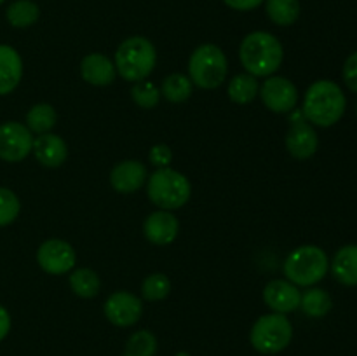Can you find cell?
Listing matches in <instances>:
<instances>
[{
	"label": "cell",
	"mask_w": 357,
	"mask_h": 356,
	"mask_svg": "<svg viewBox=\"0 0 357 356\" xmlns=\"http://www.w3.org/2000/svg\"><path fill=\"white\" fill-rule=\"evenodd\" d=\"M284 49L279 38L271 31L257 30L243 38L239 59L246 73L253 77H271L281 68Z\"/></svg>",
	"instance_id": "obj_1"
},
{
	"label": "cell",
	"mask_w": 357,
	"mask_h": 356,
	"mask_svg": "<svg viewBox=\"0 0 357 356\" xmlns=\"http://www.w3.org/2000/svg\"><path fill=\"white\" fill-rule=\"evenodd\" d=\"M347 108V100L338 86L333 80H317L307 89L305 98H303V117L307 122L319 128H330L337 124L345 114Z\"/></svg>",
	"instance_id": "obj_2"
},
{
	"label": "cell",
	"mask_w": 357,
	"mask_h": 356,
	"mask_svg": "<svg viewBox=\"0 0 357 356\" xmlns=\"http://www.w3.org/2000/svg\"><path fill=\"white\" fill-rule=\"evenodd\" d=\"M115 70L129 82H142L157 65L155 45L142 35H135L122 42L115 51Z\"/></svg>",
	"instance_id": "obj_3"
},
{
	"label": "cell",
	"mask_w": 357,
	"mask_h": 356,
	"mask_svg": "<svg viewBox=\"0 0 357 356\" xmlns=\"http://www.w3.org/2000/svg\"><path fill=\"white\" fill-rule=\"evenodd\" d=\"M149 199L159 209L174 212L183 208L192 195V185L183 173L171 168H159L146 180Z\"/></svg>",
	"instance_id": "obj_4"
},
{
	"label": "cell",
	"mask_w": 357,
	"mask_h": 356,
	"mask_svg": "<svg viewBox=\"0 0 357 356\" xmlns=\"http://www.w3.org/2000/svg\"><path fill=\"white\" fill-rule=\"evenodd\" d=\"M330 260L323 248L303 244L295 248L284 260V276L296 286H312L326 276Z\"/></svg>",
	"instance_id": "obj_5"
},
{
	"label": "cell",
	"mask_w": 357,
	"mask_h": 356,
	"mask_svg": "<svg viewBox=\"0 0 357 356\" xmlns=\"http://www.w3.org/2000/svg\"><path fill=\"white\" fill-rule=\"evenodd\" d=\"M229 73V61L222 47L216 44H202L188 59V79L201 89H216Z\"/></svg>",
	"instance_id": "obj_6"
},
{
	"label": "cell",
	"mask_w": 357,
	"mask_h": 356,
	"mask_svg": "<svg viewBox=\"0 0 357 356\" xmlns=\"http://www.w3.org/2000/svg\"><path fill=\"white\" fill-rule=\"evenodd\" d=\"M293 339V325L286 314L268 313L258 318L251 327V346L261 355H278L284 351Z\"/></svg>",
	"instance_id": "obj_7"
},
{
	"label": "cell",
	"mask_w": 357,
	"mask_h": 356,
	"mask_svg": "<svg viewBox=\"0 0 357 356\" xmlns=\"http://www.w3.org/2000/svg\"><path fill=\"white\" fill-rule=\"evenodd\" d=\"M258 96L265 107L274 114H289L298 103V89L289 79L281 75H271L260 86Z\"/></svg>",
	"instance_id": "obj_8"
},
{
	"label": "cell",
	"mask_w": 357,
	"mask_h": 356,
	"mask_svg": "<svg viewBox=\"0 0 357 356\" xmlns=\"http://www.w3.org/2000/svg\"><path fill=\"white\" fill-rule=\"evenodd\" d=\"M33 149V135L24 124L9 121L0 124V159L6 163H20Z\"/></svg>",
	"instance_id": "obj_9"
},
{
	"label": "cell",
	"mask_w": 357,
	"mask_h": 356,
	"mask_svg": "<svg viewBox=\"0 0 357 356\" xmlns=\"http://www.w3.org/2000/svg\"><path fill=\"white\" fill-rule=\"evenodd\" d=\"M38 267L52 276L66 274L77 262V253L70 243L63 239H47L37 250Z\"/></svg>",
	"instance_id": "obj_10"
},
{
	"label": "cell",
	"mask_w": 357,
	"mask_h": 356,
	"mask_svg": "<svg viewBox=\"0 0 357 356\" xmlns=\"http://www.w3.org/2000/svg\"><path fill=\"white\" fill-rule=\"evenodd\" d=\"M103 313L105 318L115 327H132V325L138 323L143 314L142 299L136 297L135 293L126 292V290L114 292L105 300Z\"/></svg>",
	"instance_id": "obj_11"
},
{
	"label": "cell",
	"mask_w": 357,
	"mask_h": 356,
	"mask_svg": "<svg viewBox=\"0 0 357 356\" xmlns=\"http://www.w3.org/2000/svg\"><path fill=\"white\" fill-rule=\"evenodd\" d=\"M302 292L288 279H272L264 288V302L272 313L288 314L300 307Z\"/></svg>",
	"instance_id": "obj_12"
},
{
	"label": "cell",
	"mask_w": 357,
	"mask_h": 356,
	"mask_svg": "<svg viewBox=\"0 0 357 356\" xmlns=\"http://www.w3.org/2000/svg\"><path fill=\"white\" fill-rule=\"evenodd\" d=\"M149 180V170L143 163L135 159L121 161L110 171V185L119 194H132L139 191Z\"/></svg>",
	"instance_id": "obj_13"
},
{
	"label": "cell",
	"mask_w": 357,
	"mask_h": 356,
	"mask_svg": "<svg viewBox=\"0 0 357 356\" xmlns=\"http://www.w3.org/2000/svg\"><path fill=\"white\" fill-rule=\"evenodd\" d=\"M178 232H180V222L173 215V212L157 209L150 213L143 222V234L150 243L157 246L171 244L178 237Z\"/></svg>",
	"instance_id": "obj_14"
},
{
	"label": "cell",
	"mask_w": 357,
	"mask_h": 356,
	"mask_svg": "<svg viewBox=\"0 0 357 356\" xmlns=\"http://www.w3.org/2000/svg\"><path fill=\"white\" fill-rule=\"evenodd\" d=\"M286 150L289 152V156H293L295 159H309L314 154L317 152V147H319V138H317L316 129L312 128V124L307 121L293 122L289 126L288 133H286Z\"/></svg>",
	"instance_id": "obj_15"
},
{
	"label": "cell",
	"mask_w": 357,
	"mask_h": 356,
	"mask_svg": "<svg viewBox=\"0 0 357 356\" xmlns=\"http://www.w3.org/2000/svg\"><path fill=\"white\" fill-rule=\"evenodd\" d=\"M31 154L45 168H59L68 157V145L61 136L54 133H44L33 138Z\"/></svg>",
	"instance_id": "obj_16"
},
{
	"label": "cell",
	"mask_w": 357,
	"mask_h": 356,
	"mask_svg": "<svg viewBox=\"0 0 357 356\" xmlns=\"http://www.w3.org/2000/svg\"><path fill=\"white\" fill-rule=\"evenodd\" d=\"M80 75L91 86L103 87L114 82L117 77V70L108 56L101 54V52H91V54L84 56L82 63H80Z\"/></svg>",
	"instance_id": "obj_17"
},
{
	"label": "cell",
	"mask_w": 357,
	"mask_h": 356,
	"mask_svg": "<svg viewBox=\"0 0 357 356\" xmlns=\"http://www.w3.org/2000/svg\"><path fill=\"white\" fill-rule=\"evenodd\" d=\"M23 77V59L7 44H0V96L10 94Z\"/></svg>",
	"instance_id": "obj_18"
},
{
	"label": "cell",
	"mask_w": 357,
	"mask_h": 356,
	"mask_svg": "<svg viewBox=\"0 0 357 356\" xmlns=\"http://www.w3.org/2000/svg\"><path fill=\"white\" fill-rule=\"evenodd\" d=\"M331 272L342 285H357V244H345L335 253Z\"/></svg>",
	"instance_id": "obj_19"
},
{
	"label": "cell",
	"mask_w": 357,
	"mask_h": 356,
	"mask_svg": "<svg viewBox=\"0 0 357 356\" xmlns=\"http://www.w3.org/2000/svg\"><path fill=\"white\" fill-rule=\"evenodd\" d=\"M265 13L278 27H291L298 21L302 7L300 0H265Z\"/></svg>",
	"instance_id": "obj_20"
},
{
	"label": "cell",
	"mask_w": 357,
	"mask_h": 356,
	"mask_svg": "<svg viewBox=\"0 0 357 356\" xmlns=\"http://www.w3.org/2000/svg\"><path fill=\"white\" fill-rule=\"evenodd\" d=\"M260 91V82L257 77L250 75V73H237L230 79L229 87H227V94H229L230 101L237 105H248L258 96Z\"/></svg>",
	"instance_id": "obj_21"
},
{
	"label": "cell",
	"mask_w": 357,
	"mask_h": 356,
	"mask_svg": "<svg viewBox=\"0 0 357 356\" xmlns=\"http://www.w3.org/2000/svg\"><path fill=\"white\" fill-rule=\"evenodd\" d=\"M333 307L331 295L323 288H309L302 293L300 307L309 318H324Z\"/></svg>",
	"instance_id": "obj_22"
},
{
	"label": "cell",
	"mask_w": 357,
	"mask_h": 356,
	"mask_svg": "<svg viewBox=\"0 0 357 356\" xmlns=\"http://www.w3.org/2000/svg\"><path fill=\"white\" fill-rule=\"evenodd\" d=\"M68 281L72 292L75 293L77 297H80V299H93V297H96L98 293H100V276H98L93 269H75V271L70 274Z\"/></svg>",
	"instance_id": "obj_23"
},
{
	"label": "cell",
	"mask_w": 357,
	"mask_h": 356,
	"mask_svg": "<svg viewBox=\"0 0 357 356\" xmlns=\"http://www.w3.org/2000/svg\"><path fill=\"white\" fill-rule=\"evenodd\" d=\"M6 17L10 27L28 28L40 17V9L33 0H14L6 10Z\"/></svg>",
	"instance_id": "obj_24"
},
{
	"label": "cell",
	"mask_w": 357,
	"mask_h": 356,
	"mask_svg": "<svg viewBox=\"0 0 357 356\" xmlns=\"http://www.w3.org/2000/svg\"><path fill=\"white\" fill-rule=\"evenodd\" d=\"M192 89L194 84L188 79V75L183 73H171L164 79L162 87H160V94L166 98L171 103H183L192 96Z\"/></svg>",
	"instance_id": "obj_25"
},
{
	"label": "cell",
	"mask_w": 357,
	"mask_h": 356,
	"mask_svg": "<svg viewBox=\"0 0 357 356\" xmlns=\"http://www.w3.org/2000/svg\"><path fill=\"white\" fill-rule=\"evenodd\" d=\"M56 110L49 103H37L28 110L26 114V128L35 135H44L49 133L56 126Z\"/></svg>",
	"instance_id": "obj_26"
},
{
	"label": "cell",
	"mask_w": 357,
	"mask_h": 356,
	"mask_svg": "<svg viewBox=\"0 0 357 356\" xmlns=\"http://www.w3.org/2000/svg\"><path fill=\"white\" fill-rule=\"evenodd\" d=\"M157 339L152 332L138 330L128 339L122 356H155Z\"/></svg>",
	"instance_id": "obj_27"
},
{
	"label": "cell",
	"mask_w": 357,
	"mask_h": 356,
	"mask_svg": "<svg viewBox=\"0 0 357 356\" xmlns=\"http://www.w3.org/2000/svg\"><path fill=\"white\" fill-rule=\"evenodd\" d=\"M171 293V281L162 272L149 274L142 283V295L149 302H159Z\"/></svg>",
	"instance_id": "obj_28"
},
{
	"label": "cell",
	"mask_w": 357,
	"mask_h": 356,
	"mask_svg": "<svg viewBox=\"0 0 357 356\" xmlns=\"http://www.w3.org/2000/svg\"><path fill=\"white\" fill-rule=\"evenodd\" d=\"M160 89L155 84L149 82V80H142V82H135L131 87V98L139 108L145 110H152L159 105L160 101Z\"/></svg>",
	"instance_id": "obj_29"
},
{
	"label": "cell",
	"mask_w": 357,
	"mask_h": 356,
	"mask_svg": "<svg viewBox=\"0 0 357 356\" xmlns=\"http://www.w3.org/2000/svg\"><path fill=\"white\" fill-rule=\"evenodd\" d=\"M20 199L10 188L0 187V227L13 223L20 215Z\"/></svg>",
	"instance_id": "obj_30"
},
{
	"label": "cell",
	"mask_w": 357,
	"mask_h": 356,
	"mask_svg": "<svg viewBox=\"0 0 357 356\" xmlns=\"http://www.w3.org/2000/svg\"><path fill=\"white\" fill-rule=\"evenodd\" d=\"M149 159L155 168H169L171 161H173V150L166 143H157L150 149Z\"/></svg>",
	"instance_id": "obj_31"
},
{
	"label": "cell",
	"mask_w": 357,
	"mask_h": 356,
	"mask_svg": "<svg viewBox=\"0 0 357 356\" xmlns=\"http://www.w3.org/2000/svg\"><path fill=\"white\" fill-rule=\"evenodd\" d=\"M344 80L351 91L357 93V51L352 52L344 65Z\"/></svg>",
	"instance_id": "obj_32"
},
{
	"label": "cell",
	"mask_w": 357,
	"mask_h": 356,
	"mask_svg": "<svg viewBox=\"0 0 357 356\" xmlns=\"http://www.w3.org/2000/svg\"><path fill=\"white\" fill-rule=\"evenodd\" d=\"M265 0H223L227 7L234 10H239V13H248V10H253L257 7H260Z\"/></svg>",
	"instance_id": "obj_33"
},
{
	"label": "cell",
	"mask_w": 357,
	"mask_h": 356,
	"mask_svg": "<svg viewBox=\"0 0 357 356\" xmlns=\"http://www.w3.org/2000/svg\"><path fill=\"white\" fill-rule=\"evenodd\" d=\"M10 332V314L6 307L0 304V342L9 335Z\"/></svg>",
	"instance_id": "obj_34"
},
{
	"label": "cell",
	"mask_w": 357,
	"mask_h": 356,
	"mask_svg": "<svg viewBox=\"0 0 357 356\" xmlns=\"http://www.w3.org/2000/svg\"><path fill=\"white\" fill-rule=\"evenodd\" d=\"M174 356H190V355H188L187 351H180V353H176V355H174Z\"/></svg>",
	"instance_id": "obj_35"
},
{
	"label": "cell",
	"mask_w": 357,
	"mask_h": 356,
	"mask_svg": "<svg viewBox=\"0 0 357 356\" xmlns=\"http://www.w3.org/2000/svg\"><path fill=\"white\" fill-rule=\"evenodd\" d=\"M3 2H6V0H0V6H2V3H3Z\"/></svg>",
	"instance_id": "obj_36"
}]
</instances>
